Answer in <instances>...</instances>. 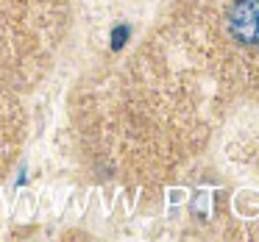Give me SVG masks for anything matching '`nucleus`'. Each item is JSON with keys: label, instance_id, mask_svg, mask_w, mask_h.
<instances>
[{"label": "nucleus", "instance_id": "f257e3e1", "mask_svg": "<svg viewBox=\"0 0 259 242\" xmlns=\"http://www.w3.org/2000/svg\"><path fill=\"white\" fill-rule=\"evenodd\" d=\"M229 34L240 45H259V0H237L229 9Z\"/></svg>", "mask_w": 259, "mask_h": 242}, {"label": "nucleus", "instance_id": "f03ea898", "mask_svg": "<svg viewBox=\"0 0 259 242\" xmlns=\"http://www.w3.org/2000/svg\"><path fill=\"white\" fill-rule=\"evenodd\" d=\"M123 36H128V31H125V28H117V31H114V47L123 45Z\"/></svg>", "mask_w": 259, "mask_h": 242}]
</instances>
